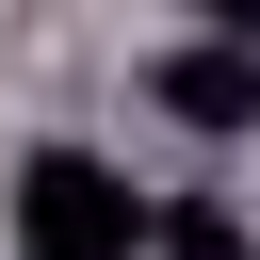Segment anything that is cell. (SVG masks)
<instances>
[{
  "mask_svg": "<svg viewBox=\"0 0 260 260\" xmlns=\"http://www.w3.org/2000/svg\"><path fill=\"white\" fill-rule=\"evenodd\" d=\"M162 244V195L98 146H32L16 162V260H146Z\"/></svg>",
  "mask_w": 260,
  "mask_h": 260,
  "instance_id": "cell-1",
  "label": "cell"
},
{
  "mask_svg": "<svg viewBox=\"0 0 260 260\" xmlns=\"http://www.w3.org/2000/svg\"><path fill=\"white\" fill-rule=\"evenodd\" d=\"M146 98H162L179 130H260V49L195 32V49H162V65H146Z\"/></svg>",
  "mask_w": 260,
  "mask_h": 260,
  "instance_id": "cell-2",
  "label": "cell"
}]
</instances>
